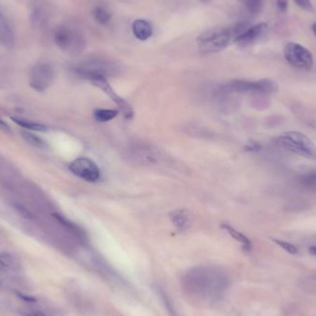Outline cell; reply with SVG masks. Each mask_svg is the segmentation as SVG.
Listing matches in <instances>:
<instances>
[{
	"label": "cell",
	"mask_w": 316,
	"mask_h": 316,
	"mask_svg": "<svg viewBox=\"0 0 316 316\" xmlns=\"http://www.w3.org/2000/svg\"><path fill=\"white\" fill-rule=\"evenodd\" d=\"M229 285L227 274L214 265L190 268L182 277V287L186 294L201 302H218L224 296Z\"/></svg>",
	"instance_id": "cell-1"
},
{
	"label": "cell",
	"mask_w": 316,
	"mask_h": 316,
	"mask_svg": "<svg viewBox=\"0 0 316 316\" xmlns=\"http://www.w3.org/2000/svg\"><path fill=\"white\" fill-rule=\"evenodd\" d=\"M246 29L244 25H238L232 28H216L204 32L201 34L197 44L203 53H215L226 48L238 34Z\"/></svg>",
	"instance_id": "cell-2"
},
{
	"label": "cell",
	"mask_w": 316,
	"mask_h": 316,
	"mask_svg": "<svg viewBox=\"0 0 316 316\" xmlns=\"http://www.w3.org/2000/svg\"><path fill=\"white\" fill-rule=\"evenodd\" d=\"M278 144L287 151L316 160V146L310 138L299 132H284L277 140Z\"/></svg>",
	"instance_id": "cell-3"
},
{
	"label": "cell",
	"mask_w": 316,
	"mask_h": 316,
	"mask_svg": "<svg viewBox=\"0 0 316 316\" xmlns=\"http://www.w3.org/2000/svg\"><path fill=\"white\" fill-rule=\"evenodd\" d=\"M119 71V67L110 60L103 59H92L84 61L75 68V72L82 78L89 80L93 79L108 78L117 75Z\"/></svg>",
	"instance_id": "cell-4"
},
{
	"label": "cell",
	"mask_w": 316,
	"mask_h": 316,
	"mask_svg": "<svg viewBox=\"0 0 316 316\" xmlns=\"http://www.w3.org/2000/svg\"><path fill=\"white\" fill-rule=\"evenodd\" d=\"M224 92H258L269 93L277 90V84L271 80H260L256 82L236 80L227 83L223 87Z\"/></svg>",
	"instance_id": "cell-5"
},
{
	"label": "cell",
	"mask_w": 316,
	"mask_h": 316,
	"mask_svg": "<svg viewBox=\"0 0 316 316\" xmlns=\"http://www.w3.org/2000/svg\"><path fill=\"white\" fill-rule=\"evenodd\" d=\"M284 57L295 68L310 69L313 65L312 54L302 44L288 43L284 47Z\"/></svg>",
	"instance_id": "cell-6"
},
{
	"label": "cell",
	"mask_w": 316,
	"mask_h": 316,
	"mask_svg": "<svg viewBox=\"0 0 316 316\" xmlns=\"http://www.w3.org/2000/svg\"><path fill=\"white\" fill-rule=\"evenodd\" d=\"M54 38L59 48L68 52H78L84 45L82 36L66 26H61L56 30Z\"/></svg>",
	"instance_id": "cell-7"
},
{
	"label": "cell",
	"mask_w": 316,
	"mask_h": 316,
	"mask_svg": "<svg viewBox=\"0 0 316 316\" xmlns=\"http://www.w3.org/2000/svg\"><path fill=\"white\" fill-rule=\"evenodd\" d=\"M69 171L74 175L78 176L79 178L90 182L98 181L101 176L98 165L87 157H79L72 161L69 164Z\"/></svg>",
	"instance_id": "cell-8"
},
{
	"label": "cell",
	"mask_w": 316,
	"mask_h": 316,
	"mask_svg": "<svg viewBox=\"0 0 316 316\" xmlns=\"http://www.w3.org/2000/svg\"><path fill=\"white\" fill-rule=\"evenodd\" d=\"M53 79V68L49 64H38L31 72L30 85L38 92H44L49 87Z\"/></svg>",
	"instance_id": "cell-9"
},
{
	"label": "cell",
	"mask_w": 316,
	"mask_h": 316,
	"mask_svg": "<svg viewBox=\"0 0 316 316\" xmlns=\"http://www.w3.org/2000/svg\"><path fill=\"white\" fill-rule=\"evenodd\" d=\"M91 83L95 85L96 87L101 89L103 92L107 94L113 102L116 103L117 107H119V109L121 110L122 114L124 115V117H126L127 119L132 118L133 116V111H132V107L128 104V103L120 98L118 94L116 93V92L113 90V88L110 86V84L108 83L107 78H99L93 79L91 81Z\"/></svg>",
	"instance_id": "cell-10"
},
{
	"label": "cell",
	"mask_w": 316,
	"mask_h": 316,
	"mask_svg": "<svg viewBox=\"0 0 316 316\" xmlns=\"http://www.w3.org/2000/svg\"><path fill=\"white\" fill-rule=\"evenodd\" d=\"M268 25L266 23H258L244 30L240 34H238L234 42L238 44H246L252 43L253 41L261 37L268 30Z\"/></svg>",
	"instance_id": "cell-11"
},
{
	"label": "cell",
	"mask_w": 316,
	"mask_h": 316,
	"mask_svg": "<svg viewBox=\"0 0 316 316\" xmlns=\"http://www.w3.org/2000/svg\"><path fill=\"white\" fill-rule=\"evenodd\" d=\"M171 221L180 231H185L191 224V215L186 209H177L171 214Z\"/></svg>",
	"instance_id": "cell-12"
},
{
	"label": "cell",
	"mask_w": 316,
	"mask_h": 316,
	"mask_svg": "<svg viewBox=\"0 0 316 316\" xmlns=\"http://www.w3.org/2000/svg\"><path fill=\"white\" fill-rule=\"evenodd\" d=\"M132 33L137 39L146 41L149 39L153 34V27L149 21L142 19L135 20L132 25Z\"/></svg>",
	"instance_id": "cell-13"
},
{
	"label": "cell",
	"mask_w": 316,
	"mask_h": 316,
	"mask_svg": "<svg viewBox=\"0 0 316 316\" xmlns=\"http://www.w3.org/2000/svg\"><path fill=\"white\" fill-rule=\"evenodd\" d=\"M14 35L8 20H6L4 15L0 11V41L6 46H10L13 44Z\"/></svg>",
	"instance_id": "cell-14"
},
{
	"label": "cell",
	"mask_w": 316,
	"mask_h": 316,
	"mask_svg": "<svg viewBox=\"0 0 316 316\" xmlns=\"http://www.w3.org/2000/svg\"><path fill=\"white\" fill-rule=\"evenodd\" d=\"M92 16L98 23L102 25H107V23H109V21L112 18L110 11L102 6H96L92 10Z\"/></svg>",
	"instance_id": "cell-15"
},
{
	"label": "cell",
	"mask_w": 316,
	"mask_h": 316,
	"mask_svg": "<svg viewBox=\"0 0 316 316\" xmlns=\"http://www.w3.org/2000/svg\"><path fill=\"white\" fill-rule=\"evenodd\" d=\"M222 228H223L232 238H235L237 241L242 244V246H244V248L246 249V250L251 249V247H252V244H251L250 239H249L246 236H244V234L240 233L239 231L236 230V229L232 228V227H230V226L228 224L222 225Z\"/></svg>",
	"instance_id": "cell-16"
},
{
	"label": "cell",
	"mask_w": 316,
	"mask_h": 316,
	"mask_svg": "<svg viewBox=\"0 0 316 316\" xmlns=\"http://www.w3.org/2000/svg\"><path fill=\"white\" fill-rule=\"evenodd\" d=\"M118 111L111 110V109H96L93 115L94 118L100 122H107L112 120L113 118L117 117Z\"/></svg>",
	"instance_id": "cell-17"
},
{
	"label": "cell",
	"mask_w": 316,
	"mask_h": 316,
	"mask_svg": "<svg viewBox=\"0 0 316 316\" xmlns=\"http://www.w3.org/2000/svg\"><path fill=\"white\" fill-rule=\"evenodd\" d=\"M13 121L17 123L20 127H23L25 129L32 130V131H36V132H45L46 131V127L44 125H41L38 123H34V122L25 121L23 119H18L16 117H12Z\"/></svg>",
	"instance_id": "cell-18"
},
{
	"label": "cell",
	"mask_w": 316,
	"mask_h": 316,
	"mask_svg": "<svg viewBox=\"0 0 316 316\" xmlns=\"http://www.w3.org/2000/svg\"><path fill=\"white\" fill-rule=\"evenodd\" d=\"M244 5L246 9L253 14L258 13L262 9V0H244Z\"/></svg>",
	"instance_id": "cell-19"
},
{
	"label": "cell",
	"mask_w": 316,
	"mask_h": 316,
	"mask_svg": "<svg viewBox=\"0 0 316 316\" xmlns=\"http://www.w3.org/2000/svg\"><path fill=\"white\" fill-rule=\"evenodd\" d=\"M302 183L307 188L316 189V172H310L302 178Z\"/></svg>",
	"instance_id": "cell-20"
},
{
	"label": "cell",
	"mask_w": 316,
	"mask_h": 316,
	"mask_svg": "<svg viewBox=\"0 0 316 316\" xmlns=\"http://www.w3.org/2000/svg\"><path fill=\"white\" fill-rule=\"evenodd\" d=\"M302 287L307 291L316 294V277H308L302 280Z\"/></svg>",
	"instance_id": "cell-21"
},
{
	"label": "cell",
	"mask_w": 316,
	"mask_h": 316,
	"mask_svg": "<svg viewBox=\"0 0 316 316\" xmlns=\"http://www.w3.org/2000/svg\"><path fill=\"white\" fill-rule=\"evenodd\" d=\"M23 138L27 142H29L31 144H33L36 147H44V142L42 141L38 137L34 136V134L32 133H28V132H23Z\"/></svg>",
	"instance_id": "cell-22"
},
{
	"label": "cell",
	"mask_w": 316,
	"mask_h": 316,
	"mask_svg": "<svg viewBox=\"0 0 316 316\" xmlns=\"http://www.w3.org/2000/svg\"><path fill=\"white\" fill-rule=\"evenodd\" d=\"M273 240H274L278 246H280L281 248L284 249V250L288 253L296 254V253H298V249H297V247H295L293 244L287 242V241H284V240H280V239H276V238H274Z\"/></svg>",
	"instance_id": "cell-23"
},
{
	"label": "cell",
	"mask_w": 316,
	"mask_h": 316,
	"mask_svg": "<svg viewBox=\"0 0 316 316\" xmlns=\"http://www.w3.org/2000/svg\"><path fill=\"white\" fill-rule=\"evenodd\" d=\"M12 263V257L9 253H1L0 254V264L4 268H9Z\"/></svg>",
	"instance_id": "cell-24"
},
{
	"label": "cell",
	"mask_w": 316,
	"mask_h": 316,
	"mask_svg": "<svg viewBox=\"0 0 316 316\" xmlns=\"http://www.w3.org/2000/svg\"><path fill=\"white\" fill-rule=\"evenodd\" d=\"M293 1L303 10H308V11H311L313 10V6L310 0H293Z\"/></svg>",
	"instance_id": "cell-25"
},
{
	"label": "cell",
	"mask_w": 316,
	"mask_h": 316,
	"mask_svg": "<svg viewBox=\"0 0 316 316\" xmlns=\"http://www.w3.org/2000/svg\"><path fill=\"white\" fill-rule=\"evenodd\" d=\"M16 209L25 218H30L31 217V213H30L28 210L23 208L21 205H16Z\"/></svg>",
	"instance_id": "cell-26"
},
{
	"label": "cell",
	"mask_w": 316,
	"mask_h": 316,
	"mask_svg": "<svg viewBox=\"0 0 316 316\" xmlns=\"http://www.w3.org/2000/svg\"><path fill=\"white\" fill-rule=\"evenodd\" d=\"M277 9L281 12H285L287 10V0H277Z\"/></svg>",
	"instance_id": "cell-27"
},
{
	"label": "cell",
	"mask_w": 316,
	"mask_h": 316,
	"mask_svg": "<svg viewBox=\"0 0 316 316\" xmlns=\"http://www.w3.org/2000/svg\"><path fill=\"white\" fill-rule=\"evenodd\" d=\"M19 297H20V299H22L23 301H25V302H33L35 301L33 297H30L28 296V295H25V294H20H20H19Z\"/></svg>",
	"instance_id": "cell-28"
},
{
	"label": "cell",
	"mask_w": 316,
	"mask_h": 316,
	"mask_svg": "<svg viewBox=\"0 0 316 316\" xmlns=\"http://www.w3.org/2000/svg\"><path fill=\"white\" fill-rule=\"evenodd\" d=\"M0 129H1V130H4V131H9V130H10L9 125H8L5 121H3L1 118H0Z\"/></svg>",
	"instance_id": "cell-29"
},
{
	"label": "cell",
	"mask_w": 316,
	"mask_h": 316,
	"mask_svg": "<svg viewBox=\"0 0 316 316\" xmlns=\"http://www.w3.org/2000/svg\"><path fill=\"white\" fill-rule=\"evenodd\" d=\"M30 316H44L43 313H41V312H35L34 314H31Z\"/></svg>",
	"instance_id": "cell-30"
},
{
	"label": "cell",
	"mask_w": 316,
	"mask_h": 316,
	"mask_svg": "<svg viewBox=\"0 0 316 316\" xmlns=\"http://www.w3.org/2000/svg\"><path fill=\"white\" fill-rule=\"evenodd\" d=\"M311 29H312V32H313V34H315L316 36V23H314V25H312Z\"/></svg>",
	"instance_id": "cell-31"
},
{
	"label": "cell",
	"mask_w": 316,
	"mask_h": 316,
	"mask_svg": "<svg viewBox=\"0 0 316 316\" xmlns=\"http://www.w3.org/2000/svg\"><path fill=\"white\" fill-rule=\"evenodd\" d=\"M202 2H204V3H207V2H209L210 0H201Z\"/></svg>",
	"instance_id": "cell-32"
}]
</instances>
